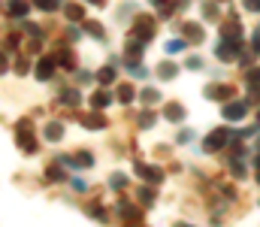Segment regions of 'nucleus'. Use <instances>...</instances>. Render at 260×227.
<instances>
[{"label":"nucleus","mask_w":260,"mask_h":227,"mask_svg":"<svg viewBox=\"0 0 260 227\" xmlns=\"http://www.w3.org/2000/svg\"><path fill=\"white\" fill-rule=\"evenodd\" d=\"M136 194H139V200H142L145 206H151V203H154V191H151V188H139Z\"/></svg>","instance_id":"nucleus-34"},{"label":"nucleus","mask_w":260,"mask_h":227,"mask_svg":"<svg viewBox=\"0 0 260 227\" xmlns=\"http://www.w3.org/2000/svg\"><path fill=\"white\" fill-rule=\"evenodd\" d=\"M58 100H61L64 106H79V103H82V97H79V91H76V88H67V91H61V94H58Z\"/></svg>","instance_id":"nucleus-21"},{"label":"nucleus","mask_w":260,"mask_h":227,"mask_svg":"<svg viewBox=\"0 0 260 227\" xmlns=\"http://www.w3.org/2000/svg\"><path fill=\"white\" fill-rule=\"evenodd\" d=\"M254 167H257V182H260V154H257V160H254Z\"/></svg>","instance_id":"nucleus-41"},{"label":"nucleus","mask_w":260,"mask_h":227,"mask_svg":"<svg viewBox=\"0 0 260 227\" xmlns=\"http://www.w3.org/2000/svg\"><path fill=\"white\" fill-rule=\"evenodd\" d=\"M34 6L43 9V12H55V9L61 6V0H34Z\"/></svg>","instance_id":"nucleus-32"},{"label":"nucleus","mask_w":260,"mask_h":227,"mask_svg":"<svg viewBox=\"0 0 260 227\" xmlns=\"http://www.w3.org/2000/svg\"><path fill=\"white\" fill-rule=\"evenodd\" d=\"M230 137H233V131H230V127H215V131L203 140V151H206V154L221 151L224 146H230Z\"/></svg>","instance_id":"nucleus-3"},{"label":"nucleus","mask_w":260,"mask_h":227,"mask_svg":"<svg viewBox=\"0 0 260 227\" xmlns=\"http://www.w3.org/2000/svg\"><path fill=\"white\" fill-rule=\"evenodd\" d=\"M133 170H136V173H139L148 185H160V182H164V170H160V167H151V164L136 160V164H133Z\"/></svg>","instance_id":"nucleus-8"},{"label":"nucleus","mask_w":260,"mask_h":227,"mask_svg":"<svg viewBox=\"0 0 260 227\" xmlns=\"http://www.w3.org/2000/svg\"><path fill=\"white\" fill-rule=\"evenodd\" d=\"M91 79H97V76L88 73V70H79V73H76V82H91Z\"/></svg>","instance_id":"nucleus-37"},{"label":"nucleus","mask_w":260,"mask_h":227,"mask_svg":"<svg viewBox=\"0 0 260 227\" xmlns=\"http://www.w3.org/2000/svg\"><path fill=\"white\" fill-rule=\"evenodd\" d=\"M254 149H257V154H260V140H257V146H254Z\"/></svg>","instance_id":"nucleus-43"},{"label":"nucleus","mask_w":260,"mask_h":227,"mask_svg":"<svg viewBox=\"0 0 260 227\" xmlns=\"http://www.w3.org/2000/svg\"><path fill=\"white\" fill-rule=\"evenodd\" d=\"M245 82H248L251 88H260V70H248V73H245Z\"/></svg>","instance_id":"nucleus-35"},{"label":"nucleus","mask_w":260,"mask_h":227,"mask_svg":"<svg viewBox=\"0 0 260 227\" xmlns=\"http://www.w3.org/2000/svg\"><path fill=\"white\" fill-rule=\"evenodd\" d=\"M58 70V61H55V55H43L40 61H37V67H34V76L40 79V82H49L52 76Z\"/></svg>","instance_id":"nucleus-6"},{"label":"nucleus","mask_w":260,"mask_h":227,"mask_svg":"<svg viewBox=\"0 0 260 227\" xmlns=\"http://www.w3.org/2000/svg\"><path fill=\"white\" fill-rule=\"evenodd\" d=\"M118 215H121L124 221H136V224L142 221V212H139L136 206H130L127 200H118Z\"/></svg>","instance_id":"nucleus-14"},{"label":"nucleus","mask_w":260,"mask_h":227,"mask_svg":"<svg viewBox=\"0 0 260 227\" xmlns=\"http://www.w3.org/2000/svg\"><path fill=\"white\" fill-rule=\"evenodd\" d=\"M164 118L173 121V124H179V121L185 118V106H182V103H167V106H164Z\"/></svg>","instance_id":"nucleus-16"},{"label":"nucleus","mask_w":260,"mask_h":227,"mask_svg":"<svg viewBox=\"0 0 260 227\" xmlns=\"http://www.w3.org/2000/svg\"><path fill=\"white\" fill-rule=\"evenodd\" d=\"M30 12V3L27 0H6V15H12V18H24Z\"/></svg>","instance_id":"nucleus-13"},{"label":"nucleus","mask_w":260,"mask_h":227,"mask_svg":"<svg viewBox=\"0 0 260 227\" xmlns=\"http://www.w3.org/2000/svg\"><path fill=\"white\" fill-rule=\"evenodd\" d=\"M154 121H157V115H154V112H148V109H145V112H139V118H136V124H139L142 131H148Z\"/></svg>","instance_id":"nucleus-28"},{"label":"nucleus","mask_w":260,"mask_h":227,"mask_svg":"<svg viewBox=\"0 0 260 227\" xmlns=\"http://www.w3.org/2000/svg\"><path fill=\"white\" fill-rule=\"evenodd\" d=\"M139 100H142L145 106H154V103H160V91H157V88H142V91H139Z\"/></svg>","instance_id":"nucleus-22"},{"label":"nucleus","mask_w":260,"mask_h":227,"mask_svg":"<svg viewBox=\"0 0 260 227\" xmlns=\"http://www.w3.org/2000/svg\"><path fill=\"white\" fill-rule=\"evenodd\" d=\"M15 146L24 151V154H34V151H37V137H34L30 118H21V121H15Z\"/></svg>","instance_id":"nucleus-1"},{"label":"nucleus","mask_w":260,"mask_h":227,"mask_svg":"<svg viewBox=\"0 0 260 227\" xmlns=\"http://www.w3.org/2000/svg\"><path fill=\"white\" fill-rule=\"evenodd\" d=\"M115 94H118V103H133V97H136L133 85H127V82H124V85H118V91H115Z\"/></svg>","instance_id":"nucleus-25"},{"label":"nucleus","mask_w":260,"mask_h":227,"mask_svg":"<svg viewBox=\"0 0 260 227\" xmlns=\"http://www.w3.org/2000/svg\"><path fill=\"white\" fill-rule=\"evenodd\" d=\"M43 137H46L49 143L64 140V124H61V121H49V124H46V131H43Z\"/></svg>","instance_id":"nucleus-18"},{"label":"nucleus","mask_w":260,"mask_h":227,"mask_svg":"<svg viewBox=\"0 0 260 227\" xmlns=\"http://www.w3.org/2000/svg\"><path fill=\"white\" fill-rule=\"evenodd\" d=\"M185 67H188V70H200V67H203V61H200V58H188V64H185Z\"/></svg>","instance_id":"nucleus-38"},{"label":"nucleus","mask_w":260,"mask_h":227,"mask_svg":"<svg viewBox=\"0 0 260 227\" xmlns=\"http://www.w3.org/2000/svg\"><path fill=\"white\" fill-rule=\"evenodd\" d=\"M203 94H206L209 100H233L236 88H233V85H206Z\"/></svg>","instance_id":"nucleus-9"},{"label":"nucleus","mask_w":260,"mask_h":227,"mask_svg":"<svg viewBox=\"0 0 260 227\" xmlns=\"http://www.w3.org/2000/svg\"><path fill=\"white\" fill-rule=\"evenodd\" d=\"M46 176H49L52 182H64V179H67V173L61 170V160H58V164H52V167L46 170Z\"/></svg>","instance_id":"nucleus-29"},{"label":"nucleus","mask_w":260,"mask_h":227,"mask_svg":"<svg viewBox=\"0 0 260 227\" xmlns=\"http://www.w3.org/2000/svg\"><path fill=\"white\" fill-rule=\"evenodd\" d=\"M55 61H58V67H67V70L76 67V55H73V49H58V52H55Z\"/></svg>","instance_id":"nucleus-19"},{"label":"nucleus","mask_w":260,"mask_h":227,"mask_svg":"<svg viewBox=\"0 0 260 227\" xmlns=\"http://www.w3.org/2000/svg\"><path fill=\"white\" fill-rule=\"evenodd\" d=\"M154 3H157V15L160 18H170L173 9H179V0H154Z\"/></svg>","instance_id":"nucleus-23"},{"label":"nucleus","mask_w":260,"mask_h":227,"mask_svg":"<svg viewBox=\"0 0 260 227\" xmlns=\"http://www.w3.org/2000/svg\"><path fill=\"white\" fill-rule=\"evenodd\" d=\"M221 115L227 118V121H242L245 115H248V100H227L224 103V109H221Z\"/></svg>","instance_id":"nucleus-5"},{"label":"nucleus","mask_w":260,"mask_h":227,"mask_svg":"<svg viewBox=\"0 0 260 227\" xmlns=\"http://www.w3.org/2000/svg\"><path fill=\"white\" fill-rule=\"evenodd\" d=\"M154 27H157V21H154V15H133V24H130V30H133V37H139V40H145V43H151V37H154Z\"/></svg>","instance_id":"nucleus-4"},{"label":"nucleus","mask_w":260,"mask_h":227,"mask_svg":"<svg viewBox=\"0 0 260 227\" xmlns=\"http://www.w3.org/2000/svg\"><path fill=\"white\" fill-rule=\"evenodd\" d=\"M239 49H242V37H221V43H218L215 55H218V61L230 64V61H236V58H239Z\"/></svg>","instance_id":"nucleus-2"},{"label":"nucleus","mask_w":260,"mask_h":227,"mask_svg":"<svg viewBox=\"0 0 260 227\" xmlns=\"http://www.w3.org/2000/svg\"><path fill=\"white\" fill-rule=\"evenodd\" d=\"M191 140H194L191 131H179V143H191Z\"/></svg>","instance_id":"nucleus-39"},{"label":"nucleus","mask_w":260,"mask_h":227,"mask_svg":"<svg viewBox=\"0 0 260 227\" xmlns=\"http://www.w3.org/2000/svg\"><path fill=\"white\" fill-rule=\"evenodd\" d=\"M73 188H76V191H88V182H85V179H73Z\"/></svg>","instance_id":"nucleus-40"},{"label":"nucleus","mask_w":260,"mask_h":227,"mask_svg":"<svg viewBox=\"0 0 260 227\" xmlns=\"http://www.w3.org/2000/svg\"><path fill=\"white\" fill-rule=\"evenodd\" d=\"M24 34H27L30 40H43V27H40V24H24Z\"/></svg>","instance_id":"nucleus-33"},{"label":"nucleus","mask_w":260,"mask_h":227,"mask_svg":"<svg viewBox=\"0 0 260 227\" xmlns=\"http://www.w3.org/2000/svg\"><path fill=\"white\" fill-rule=\"evenodd\" d=\"M242 6H245L248 12H260V0H242Z\"/></svg>","instance_id":"nucleus-36"},{"label":"nucleus","mask_w":260,"mask_h":227,"mask_svg":"<svg viewBox=\"0 0 260 227\" xmlns=\"http://www.w3.org/2000/svg\"><path fill=\"white\" fill-rule=\"evenodd\" d=\"M61 164H67V167H76V170H88V167H94V154L91 151H76V154H64V157H58Z\"/></svg>","instance_id":"nucleus-7"},{"label":"nucleus","mask_w":260,"mask_h":227,"mask_svg":"<svg viewBox=\"0 0 260 227\" xmlns=\"http://www.w3.org/2000/svg\"><path fill=\"white\" fill-rule=\"evenodd\" d=\"M82 124H85L88 131H103V127H109V121H106L103 109H97V112H88V115H82Z\"/></svg>","instance_id":"nucleus-11"},{"label":"nucleus","mask_w":260,"mask_h":227,"mask_svg":"<svg viewBox=\"0 0 260 227\" xmlns=\"http://www.w3.org/2000/svg\"><path fill=\"white\" fill-rule=\"evenodd\" d=\"M91 3H94V6H103V0H91Z\"/></svg>","instance_id":"nucleus-42"},{"label":"nucleus","mask_w":260,"mask_h":227,"mask_svg":"<svg viewBox=\"0 0 260 227\" xmlns=\"http://www.w3.org/2000/svg\"><path fill=\"white\" fill-rule=\"evenodd\" d=\"M221 37H242V27H239V21H236V18L224 21V24H221Z\"/></svg>","instance_id":"nucleus-24"},{"label":"nucleus","mask_w":260,"mask_h":227,"mask_svg":"<svg viewBox=\"0 0 260 227\" xmlns=\"http://www.w3.org/2000/svg\"><path fill=\"white\" fill-rule=\"evenodd\" d=\"M185 49H188V40H185V37H176V40H170V43H167V52H170V55L185 52Z\"/></svg>","instance_id":"nucleus-27"},{"label":"nucleus","mask_w":260,"mask_h":227,"mask_svg":"<svg viewBox=\"0 0 260 227\" xmlns=\"http://www.w3.org/2000/svg\"><path fill=\"white\" fill-rule=\"evenodd\" d=\"M124 185H127V176H124V173H112V179H109V188H112V191H121Z\"/></svg>","instance_id":"nucleus-31"},{"label":"nucleus","mask_w":260,"mask_h":227,"mask_svg":"<svg viewBox=\"0 0 260 227\" xmlns=\"http://www.w3.org/2000/svg\"><path fill=\"white\" fill-rule=\"evenodd\" d=\"M64 15H67V21H85V6L82 3H64Z\"/></svg>","instance_id":"nucleus-17"},{"label":"nucleus","mask_w":260,"mask_h":227,"mask_svg":"<svg viewBox=\"0 0 260 227\" xmlns=\"http://www.w3.org/2000/svg\"><path fill=\"white\" fill-rule=\"evenodd\" d=\"M200 9H203V18H206V21H218V18H221V9H218L215 0H203Z\"/></svg>","instance_id":"nucleus-20"},{"label":"nucleus","mask_w":260,"mask_h":227,"mask_svg":"<svg viewBox=\"0 0 260 227\" xmlns=\"http://www.w3.org/2000/svg\"><path fill=\"white\" fill-rule=\"evenodd\" d=\"M97 82H100V85H106V88H109V85H112V82H115V67H109V64H106V67H103V70H100V73H97Z\"/></svg>","instance_id":"nucleus-26"},{"label":"nucleus","mask_w":260,"mask_h":227,"mask_svg":"<svg viewBox=\"0 0 260 227\" xmlns=\"http://www.w3.org/2000/svg\"><path fill=\"white\" fill-rule=\"evenodd\" d=\"M115 100H118V94H112L106 85H103L100 91H94V94H91V106H94V109H106V106H109V103H115Z\"/></svg>","instance_id":"nucleus-10"},{"label":"nucleus","mask_w":260,"mask_h":227,"mask_svg":"<svg viewBox=\"0 0 260 227\" xmlns=\"http://www.w3.org/2000/svg\"><path fill=\"white\" fill-rule=\"evenodd\" d=\"M154 73H157V79H164V82H173V79L179 76V64H173V61H160Z\"/></svg>","instance_id":"nucleus-15"},{"label":"nucleus","mask_w":260,"mask_h":227,"mask_svg":"<svg viewBox=\"0 0 260 227\" xmlns=\"http://www.w3.org/2000/svg\"><path fill=\"white\" fill-rule=\"evenodd\" d=\"M85 30H88V37L103 40V24H100V21H85Z\"/></svg>","instance_id":"nucleus-30"},{"label":"nucleus","mask_w":260,"mask_h":227,"mask_svg":"<svg viewBox=\"0 0 260 227\" xmlns=\"http://www.w3.org/2000/svg\"><path fill=\"white\" fill-rule=\"evenodd\" d=\"M182 37H185L188 43H203V40H206V34H203V27H200L197 21H185V24H182Z\"/></svg>","instance_id":"nucleus-12"}]
</instances>
